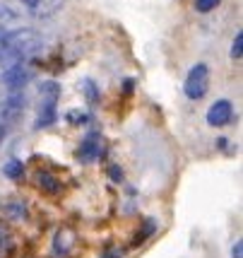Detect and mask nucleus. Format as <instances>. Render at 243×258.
I'll list each match as a JSON object with an SVG mask.
<instances>
[{
  "label": "nucleus",
  "mask_w": 243,
  "mask_h": 258,
  "mask_svg": "<svg viewBox=\"0 0 243 258\" xmlns=\"http://www.w3.org/2000/svg\"><path fill=\"white\" fill-rule=\"evenodd\" d=\"M60 3H63V0H34L32 12L36 17H48V15H53V12L60 8Z\"/></svg>",
  "instance_id": "obj_8"
},
{
  "label": "nucleus",
  "mask_w": 243,
  "mask_h": 258,
  "mask_svg": "<svg viewBox=\"0 0 243 258\" xmlns=\"http://www.w3.org/2000/svg\"><path fill=\"white\" fill-rule=\"evenodd\" d=\"M3 171H5V176H8V179H20V176H22V171H24V167L17 162V159H10V162L5 164Z\"/></svg>",
  "instance_id": "obj_9"
},
{
  "label": "nucleus",
  "mask_w": 243,
  "mask_h": 258,
  "mask_svg": "<svg viewBox=\"0 0 243 258\" xmlns=\"http://www.w3.org/2000/svg\"><path fill=\"white\" fill-rule=\"evenodd\" d=\"M241 56H243V32H238L236 39H233V44H231V58L238 60Z\"/></svg>",
  "instance_id": "obj_11"
},
{
  "label": "nucleus",
  "mask_w": 243,
  "mask_h": 258,
  "mask_svg": "<svg viewBox=\"0 0 243 258\" xmlns=\"http://www.w3.org/2000/svg\"><path fill=\"white\" fill-rule=\"evenodd\" d=\"M99 152H101L99 135H97V133H92V135H87V140L82 143V147H79V152H77V157L82 159V162H94Z\"/></svg>",
  "instance_id": "obj_7"
},
{
  "label": "nucleus",
  "mask_w": 243,
  "mask_h": 258,
  "mask_svg": "<svg viewBox=\"0 0 243 258\" xmlns=\"http://www.w3.org/2000/svg\"><path fill=\"white\" fill-rule=\"evenodd\" d=\"M231 116H233L231 101L219 99V101H214L210 109H207V123L214 125V128H219V125L229 123V121H231Z\"/></svg>",
  "instance_id": "obj_6"
},
{
  "label": "nucleus",
  "mask_w": 243,
  "mask_h": 258,
  "mask_svg": "<svg viewBox=\"0 0 243 258\" xmlns=\"http://www.w3.org/2000/svg\"><path fill=\"white\" fill-rule=\"evenodd\" d=\"M207 87H210V68L205 66V63L193 66L188 78H186V85H183L186 97L188 99H202L207 94Z\"/></svg>",
  "instance_id": "obj_2"
},
{
  "label": "nucleus",
  "mask_w": 243,
  "mask_h": 258,
  "mask_svg": "<svg viewBox=\"0 0 243 258\" xmlns=\"http://www.w3.org/2000/svg\"><path fill=\"white\" fill-rule=\"evenodd\" d=\"M82 87H85V94L89 97V101H97L99 94H97V87H94V82H92V80H85V82H82Z\"/></svg>",
  "instance_id": "obj_12"
},
{
  "label": "nucleus",
  "mask_w": 243,
  "mask_h": 258,
  "mask_svg": "<svg viewBox=\"0 0 243 258\" xmlns=\"http://www.w3.org/2000/svg\"><path fill=\"white\" fill-rule=\"evenodd\" d=\"M5 135H8V123H3V121H0V143L5 140Z\"/></svg>",
  "instance_id": "obj_15"
},
{
  "label": "nucleus",
  "mask_w": 243,
  "mask_h": 258,
  "mask_svg": "<svg viewBox=\"0 0 243 258\" xmlns=\"http://www.w3.org/2000/svg\"><path fill=\"white\" fill-rule=\"evenodd\" d=\"M24 104H27L24 92L22 90H10L8 94H5V99L0 101V121H3V123L15 121V118L22 113Z\"/></svg>",
  "instance_id": "obj_4"
},
{
  "label": "nucleus",
  "mask_w": 243,
  "mask_h": 258,
  "mask_svg": "<svg viewBox=\"0 0 243 258\" xmlns=\"http://www.w3.org/2000/svg\"><path fill=\"white\" fill-rule=\"evenodd\" d=\"M39 186H41V188H46L48 193L58 191V181H55L51 174H46V171H41V174H39Z\"/></svg>",
  "instance_id": "obj_10"
},
{
  "label": "nucleus",
  "mask_w": 243,
  "mask_h": 258,
  "mask_svg": "<svg viewBox=\"0 0 243 258\" xmlns=\"http://www.w3.org/2000/svg\"><path fill=\"white\" fill-rule=\"evenodd\" d=\"M55 101H58V85L55 82H46L41 87V106H39V116L34 128H44L55 121Z\"/></svg>",
  "instance_id": "obj_3"
},
{
  "label": "nucleus",
  "mask_w": 243,
  "mask_h": 258,
  "mask_svg": "<svg viewBox=\"0 0 243 258\" xmlns=\"http://www.w3.org/2000/svg\"><path fill=\"white\" fill-rule=\"evenodd\" d=\"M32 80V70L27 63H17V66H10L8 70H3V82L10 87V90H24V85Z\"/></svg>",
  "instance_id": "obj_5"
},
{
  "label": "nucleus",
  "mask_w": 243,
  "mask_h": 258,
  "mask_svg": "<svg viewBox=\"0 0 243 258\" xmlns=\"http://www.w3.org/2000/svg\"><path fill=\"white\" fill-rule=\"evenodd\" d=\"M221 0H198V12H210L219 5Z\"/></svg>",
  "instance_id": "obj_13"
},
{
  "label": "nucleus",
  "mask_w": 243,
  "mask_h": 258,
  "mask_svg": "<svg viewBox=\"0 0 243 258\" xmlns=\"http://www.w3.org/2000/svg\"><path fill=\"white\" fill-rule=\"evenodd\" d=\"M231 258H243V241L238 239L236 244H233V248H231Z\"/></svg>",
  "instance_id": "obj_14"
},
{
  "label": "nucleus",
  "mask_w": 243,
  "mask_h": 258,
  "mask_svg": "<svg viewBox=\"0 0 243 258\" xmlns=\"http://www.w3.org/2000/svg\"><path fill=\"white\" fill-rule=\"evenodd\" d=\"M41 44H44V39L34 29H15V32H5L0 36V46L10 48V51H15L17 56L22 58L36 53L41 48Z\"/></svg>",
  "instance_id": "obj_1"
}]
</instances>
